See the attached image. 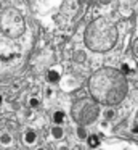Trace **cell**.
I'll return each mask as SVG.
<instances>
[{"instance_id":"6da1fadb","label":"cell","mask_w":138,"mask_h":150,"mask_svg":"<svg viewBox=\"0 0 138 150\" xmlns=\"http://www.w3.org/2000/svg\"><path fill=\"white\" fill-rule=\"evenodd\" d=\"M88 91L98 103L114 107L125 98L128 84L122 71L104 66L93 73L88 82Z\"/></svg>"},{"instance_id":"7a4b0ae2","label":"cell","mask_w":138,"mask_h":150,"mask_svg":"<svg viewBox=\"0 0 138 150\" xmlns=\"http://www.w3.org/2000/svg\"><path fill=\"white\" fill-rule=\"evenodd\" d=\"M83 40L85 45L93 52H108L117 40V28L108 18H98L85 29Z\"/></svg>"},{"instance_id":"3957f363","label":"cell","mask_w":138,"mask_h":150,"mask_svg":"<svg viewBox=\"0 0 138 150\" xmlns=\"http://www.w3.org/2000/svg\"><path fill=\"white\" fill-rule=\"evenodd\" d=\"M99 115V107L98 102L92 100V98H79L77 102H74L72 108H71V116L80 126H87L96 121Z\"/></svg>"},{"instance_id":"277c9868","label":"cell","mask_w":138,"mask_h":150,"mask_svg":"<svg viewBox=\"0 0 138 150\" xmlns=\"http://www.w3.org/2000/svg\"><path fill=\"white\" fill-rule=\"evenodd\" d=\"M22 140H24L26 145H32V144L37 142V132L34 129H26L22 134Z\"/></svg>"},{"instance_id":"5b68a950","label":"cell","mask_w":138,"mask_h":150,"mask_svg":"<svg viewBox=\"0 0 138 150\" xmlns=\"http://www.w3.org/2000/svg\"><path fill=\"white\" fill-rule=\"evenodd\" d=\"M50 132H51V137H53L55 140H60V139H63V136H64V129L61 126H55V127H51L50 129Z\"/></svg>"},{"instance_id":"8992f818","label":"cell","mask_w":138,"mask_h":150,"mask_svg":"<svg viewBox=\"0 0 138 150\" xmlns=\"http://www.w3.org/2000/svg\"><path fill=\"white\" fill-rule=\"evenodd\" d=\"M72 58H74V62H76V63H85L87 55H85L83 50H76V52L72 53Z\"/></svg>"},{"instance_id":"52a82bcc","label":"cell","mask_w":138,"mask_h":150,"mask_svg":"<svg viewBox=\"0 0 138 150\" xmlns=\"http://www.w3.org/2000/svg\"><path fill=\"white\" fill-rule=\"evenodd\" d=\"M64 120H66V115H64V111H55V113H53V123H55V124L61 126V124L64 123Z\"/></svg>"},{"instance_id":"ba28073f","label":"cell","mask_w":138,"mask_h":150,"mask_svg":"<svg viewBox=\"0 0 138 150\" xmlns=\"http://www.w3.org/2000/svg\"><path fill=\"white\" fill-rule=\"evenodd\" d=\"M13 142V137H11V134L10 132H2L0 134V144H2V145H10V144Z\"/></svg>"},{"instance_id":"9c48e42d","label":"cell","mask_w":138,"mask_h":150,"mask_svg":"<svg viewBox=\"0 0 138 150\" xmlns=\"http://www.w3.org/2000/svg\"><path fill=\"white\" fill-rule=\"evenodd\" d=\"M103 118H104L106 121H112L116 118V110H114V108H111V107L106 108V110L103 111Z\"/></svg>"},{"instance_id":"30bf717a","label":"cell","mask_w":138,"mask_h":150,"mask_svg":"<svg viewBox=\"0 0 138 150\" xmlns=\"http://www.w3.org/2000/svg\"><path fill=\"white\" fill-rule=\"evenodd\" d=\"M87 144H88V147H92V149H96V147L99 145V139H98V136H88L87 137Z\"/></svg>"},{"instance_id":"8fae6325","label":"cell","mask_w":138,"mask_h":150,"mask_svg":"<svg viewBox=\"0 0 138 150\" xmlns=\"http://www.w3.org/2000/svg\"><path fill=\"white\" fill-rule=\"evenodd\" d=\"M76 132H77V137H79L80 140H87V137H88V132H87L85 126H80L79 124V127L76 129Z\"/></svg>"},{"instance_id":"7c38bea8","label":"cell","mask_w":138,"mask_h":150,"mask_svg":"<svg viewBox=\"0 0 138 150\" xmlns=\"http://www.w3.org/2000/svg\"><path fill=\"white\" fill-rule=\"evenodd\" d=\"M47 76H48V81H50V82H58V81H60V78H61V74L58 71H55V69H50Z\"/></svg>"},{"instance_id":"4fadbf2b","label":"cell","mask_w":138,"mask_h":150,"mask_svg":"<svg viewBox=\"0 0 138 150\" xmlns=\"http://www.w3.org/2000/svg\"><path fill=\"white\" fill-rule=\"evenodd\" d=\"M76 86H77V82L74 81V79H71V78H67L66 81L63 82V87L66 89V91H72V89H76Z\"/></svg>"},{"instance_id":"5bb4252c","label":"cell","mask_w":138,"mask_h":150,"mask_svg":"<svg viewBox=\"0 0 138 150\" xmlns=\"http://www.w3.org/2000/svg\"><path fill=\"white\" fill-rule=\"evenodd\" d=\"M29 107H31L32 110H37V108L40 107V98H37V97H31V98H29Z\"/></svg>"},{"instance_id":"9a60e30c","label":"cell","mask_w":138,"mask_h":150,"mask_svg":"<svg viewBox=\"0 0 138 150\" xmlns=\"http://www.w3.org/2000/svg\"><path fill=\"white\" fill-rule=\"evenodd\" d=\"M128 71H130V66H128L127 63H124V65H122V73L125 74V73H128Z\"/></svg>"},{"instance_id":"2e32d148","label":"cell","mask_w":138,"mask_h":150,"mask_svg":"<svg viewBox=\"0 0 138 150\" xmlns=\"http://www.w3.org/2000/svg\"><path fill=\"white\" fill-rule=\"evenodd\" d=\"M132 132L138 134V124H133V126H132Z\"/></svg>"},{"instance_id":"e0dca14e","label":"cell","mask_w":138,"mask_h":150,"mask_svg":"<svg viewBox=\"0 0 138 150\" xmlns=\"http://www.w3.org/2000/svg\"><path fill=\"white\" fill-rule=\"evenodd\" d=\"M51 95H53V91H51V89H47V97H51Z\"/></svg>"},{"instance_id":"ac0fdd59","label":"cell","mask_w":138,"mask_h":150,"mask_svg":"<svg viewBox=\"0 0 138 150\" xmlns=\"http://www.w3.org/2000/svg\"><path fill=\"white\" fill-rule=\"evenodd\" d=\"M99 4H103V5H106V4H109V2H111V0H98Z\"/></svg>"},{"instance_id":"d6986e66","label":"cell","mask_w":138,"mask_h":150,"mask_svg":"<svg viewBox=\"0 0 138 150\" xmlns=\"http://www.w3.org/2000/svg\"><path fill=\"white\" fill-rule=\"evenodd\" d=\"M135 50H137V53H138V40H137V44H135Z\"/></svg>"},{"instance_id":"ffe728a7","label":"cell","mask_w":138,"mask_h":150,"mask_svg":"<svg viewBox=\"0 0 138 150\" xmlns=\"http://www.w3.org/2000/svg\"><path fill=\"white\" fill-rule=\"evenodd\" d=\"M2 103H3V97L0 95V105H2Z\"/></svg>"},{"instance_id":"44dd1931","label":"cell","mask_w":138,"mask_h":150,"mask_svg":"<svg viewBox=\"0 0 138 150\" xmlns=\"http://www.w3.org/2000/svg\"><path fill=\"white\" fill-rule=\"evenodd\" d=\"M60 150H69V149H67V147H61Z\"/></svg>"},{"instance_id":"7402d4cb","label":"cell","mask_w":138,"mask_h":150,"mask_svg":"<svg viewBox=\"0 0 138 150\" xmlns=\"http://www.w3.org/2000/svg\"><path fill=\"white\" fill-rule=\"evenodd\" d=\"M37 150H47V149H43V147H37Z\"/></svg>"}]
</instances>
